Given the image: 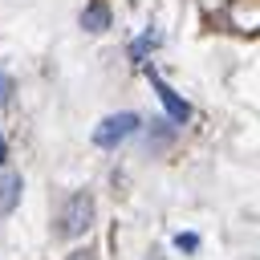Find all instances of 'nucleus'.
I'll return each mask as SVG.
<instances>
[{"label": "nucleus", "instance_id": "5", "mask_svg": "<svg viewBox=\"0 0 260 260\" xmlns=\"http://www.w3.org/2000/svg\"><path fill=\"white\" fill-rule=\"evenodd\" d=\"M81 24H85L89 32H102V28L110 24V8H106L102 0H93V4L85 8V16H81Z\"/></svg>", "mask_w": 260, "mask_h": 260}, {"label": "nucleus", "instance_id": "3", "mask_svg": "<svg viewBox=\"0 0 260 260\" xmlns=\"http://www.w3.org/2000/svg\"><path fill=\"white\" fill-rule=\"evenodd\" d=\"M150 85L158 89V98H162V106H167L171 122H179V126H183V122L191 118V106H187V102H183V98H179V93H175V89H171V85H167L158 73H150Z\"/></svg>", "mask_w": 260, "mask_h": 260}, {"label": "nucleus", "instance_id": "7", "mask_svg": "<svg viewBox=\"0 0 260 260\" xmlns=\"http://www.w3.org/2000/svg\"><path fill=\"white\" fill-rule=\"evenodd\" d=\"M8 93H12V81L0 73V102H8Z\"/></svg>", "mask_w": 260, "mask_h": 260}, {"label": "nucleus", "instance_id": "6", "mask_svg": "<svg viewBox=\"0 0 260 260\" xmlns=\"http://www.w3.org/2000/svg\"><path fill=\"white\" fill-rule=\"evenodd\" d=\"M154 41H158V37H154V32H142V37H138V41H134V45H130V57H134V61H142V53H146V49H150V45H154Z\"/></svg>", "mask_w": 260, "mask_h": 260}, {"label": "nucleus", "instance_id": "1", "mask_svg": "<svg viewBox=\"0 0 260 260\" xmlns=\"http://www.w3.org/2000/svg\"><path fill=\"white\" fill-rule=\"evenodd\" d=\"M89 223H93V199H89L85 191L69 195V203H65V211H61V236H81Z\"/></svg>", "mask_w": 260, "mask_h": 260}, {"label": "nucleus", "instance_id": "4", "mask_svg": "<svg viewBox=\"0 0 260 260\" xmlns=\"http://www.w3.org/2000/svg\"><path fill=\"white\" fill-rule=\"evenodd\" d=\"M20 175H0V215H12V207L20 203Z\"/></svg>", "mask_w": 260, "mask_h": 260}, {"label": "nucleus", "instance_id": "8", "mask_svg": "<svg viewBox=\"0 0 260 260\" xmlns=\"http://www.w3.org/2000/svg\"><path fill=\"white\" fill-rule=\"evenodd\" d=\"M8 158V146H4V134H0V162Z\"/></svg>", "mask_w": 260, "mask_h": 260}, {"label": "nucleus", "instance_id": "9", "mask_svg": "<svg viewBox=\"0 0 260 260\" xmlns=\"http://www.w3.org/2000/svg\"><path fill=\"white\" fill-rule=\"evenodd\" d=\"M69 260H89V252H73V256H69Z\"/></svg>", "mask_w": 260, "mask_h": 260}, {"label": "nucleus", "instance_id": "2", "mask_svg": "<svg viewBox=\"0 0 260 260\" xmlns=\"http://www.w3.org/2000/svg\"><path fill=\"white\" fill-rule=\"evenodd\" d=\"M134 130H138V114H110L106 122L93 126V142H98V146H118V142H126Z\"/></svg>", "mask_w": 260, "mask_h": 260}]
</instances>
